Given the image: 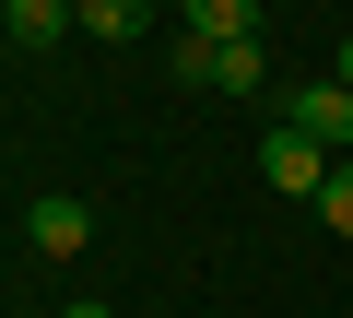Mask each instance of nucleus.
<instances>
[{
	"instance_id": "obj_1",
	"label": "nucleus",
	"mask_w": 353,
	"mask_h": 318,
	"mask_svg": "<svg viewBox=\"0 0 353 318\" xmlns=\"http://www.w3.org/2000/svg\"><path fill=\"white\" fill-rule=\"evenodd\" d=\"M271 118L341 166V141H353V83H341V71H318V83H283V106H271Z\"/></svg>"
},
{
	"instance_id": "obj_2",
	"label": "nucleus",
	"mask_w": 353,
	"mask_h": 318,
	"mask_svg": "<svg viewBox=\"0 0 353 318\" xmlns=\"http://www.w3.org/2000/svg\"><path fill=\"white\" fill-rule=\"evenodd\" d=\"M24 248H36V259H83V248H94V201H71V189L24 201Z\"/></svg>"
},
{
	"instance_id": "obj_3",
	"label": "nucleus",
	"mask_w": 353,
	"mask_h": 318,
	"mask_svg": "<svg viewBox=\"0 0 353 318\" xmlns=\"http://www.w3.org/2000/svg\"><path fill=\"white\" fill-rule=\"evenodd\" d=\"M259 177H271L283 201H318V189H330V153H318V141H294V130L271 118V130H259Z\"/></svg>"
},
{
	"instance_id": "obj_4",
	"label": "nucleus",
	"mask_w": 353,
	"mask_h": 318,
	"mask_svg": "<svg viewBox=\"0 0 353 318\" xmlns=\"http://www.w3.org/2000/svg\"><path fill=\"white\" fill-rule=\"evenodd\" d=\"M259 12H271V0H189V36L201 48H236V36H259Z\"/></svg>"
},
{
	"instance_id": "obj_5",
	"label": "nucleus",
	"mask_w": 353,
	"mask_h": 318,
	"mask_svg": "<svg viewBox=\"0 0 353 318\" xmlns=\"http://www.w3.org/2000/svg\"><path fill=\"white\" fill-rule=\"evenodd\" d=\"M0 12H12V36H24V48H48V36L71 24V0H0Z\"/></svg>"
},
{
	"instance_id": "obj_6",
	"label": "nucleus",
	"mask_w": 353,
	"mask_h": 318,
	"mask_svg": "<svg viewBox=\"0 0 353 318\" xmlns=\"http://www.w3.org/2000/svg\"><path fill=\"white\" fill-rule=\"evenodd\" d=\"M71 24H94V36H141V0H71Z\"/></svg>"
},
{
	"instance_id": "obj_7",
	"label": "nucleus",
	"mask_w": 353,
	"mask_h": 318,
	"mask_svg": "<svg viewBox=\"0 0 353 318\" xmlns=\"http://www.w3.org/2000/svg\"><path fill=\"white\" fill-rule=\"evenodd\" d=\"M318 212H330V236H353V166H330V189H318Z\"/></svg>"
},
{
	"instance_id": "obj_8",
	"label": "nucleus",
	"mask_w": 353,
	"mask_h": 318,
	"mask_svg": "<svg viewBox=\"0 0 353 318\" xmlns=\"http://www.w3.org/2000/svg\"><path fill=\"white\" fill-rule=\"evenodd\" d=\"M59 318H118V306H94V295H83V306H59Z\"/></svg>"
},
{
	"instance_id": "obj_9",
	"label": "nucleus",
	"mask_w": 353,
	"mask_h": 318,
	"mask_svg": "<svg viewBox=\"0 0 353 318\" xmlns=\"http://www.w3.org/2000/svg\"><path fill=\"white\" fill-rule=\"evenodd\" d=\"M0 36H12V12H0Z\"/></svg>"
}]
</instances>
